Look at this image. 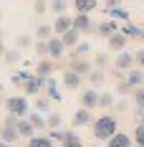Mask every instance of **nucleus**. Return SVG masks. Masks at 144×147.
Returning a JSON list of instances; mask_svg holds the SVG:
<instances>
[{"instance_id":"1","label":"nucleus","mask_w":144,"mask_h":147,"mask_svg":"<svg viewBox=\"0 0 144 147\" xmlns=\"http://www.w3.org/2000/svg\"><path fill=\"white\" fill-rule=\"evenodd\" d=\"M91 132H94V137H96V140L109 142V140L119 132V122H116L114 114H99V117L91 122Z\"/></svg>"},{"instance_id":"2","label":"nucleus","mask_w":144,"mask_h":147,"mask_svg":"<svg viewBox=\"0 0 144 147\" xmlns=\"http://www.w3.org/2000/svg\"><path fill=\"white\" fill-rule=\"evenodd\" d=\"M5 109H8V114H15V117L25 119L30 114L28 96H25V94H13V96H8V99H5Z\"/></svg>"},{"instance_id":"3","label":"nucleus","mask_w":144,"mask_h":147,"mask_svg":"<svg viewBox=\"0 0 144 147\" xmlns=\"http://www.w3.org/2000/svg\"><path fill=\"white\" fill-rule=\"evenodd\" d=\"M137 66V61H134V51H121V53H116L114 59V69L116 71H129V69H134Z\"/></svg>"},{"instance_id":"4","label":"nucleus","mask_w":144,"mask_h":147,"mask_svg":"<svg viewBox=\"0 0 144 147\" xmlns=\"http://www.w3.org/2000/svg\"><path fill=\"white\" fill-rule=\"evenodd\" d=\"M66 43L61 41V36H53L51 41H48V59L51 61H61L63 56H66Z\"/></svg>"},{"instance_id":"5","label":"nucleus","mask_w":144,"mask_h":147,"mask_svg":"<svg viewBox=\"0 0 144 147\" xmlns=\"http://www.w3.org/2000/svg\"><path fill=\"white\" fill-rule=\"evenodd\" d=\"M73 28L78 33H91V30H96V23L91 20L88 13H76L73 15Z\"/></svg>"},{"instance_id":"6","label":"nucleus","mask_w":144,"mask_h":147,"mask_svg":"<svg viewBox=\"0 0 144 147\" xmlns=\"http://www.w3.org/2000/svg\"><path fill=\"white\" fill-rule=\"evenodd\" d=\"M119 30L129 38V41H144V26H137V23H121L119 26Z\"/></svg>"},{"instance_id":"7","label":"nucleus","mask_w":144,"mask_h":147,"mask_svg":"<svg viewBox=\"0 0 144 147\" xmlns=\"http://www.w3.org/2000/svg\"><path fill=\"white\" fill-rule=\"evenodd\" d=\"M114 33H119V23H116V20H111V18H109V20H101L99 26H96V36L106 38V41H109Z\"/></svg>"},{"instance_id":"8","label":"nucleus","mask_w":144,"mask_h":147,"mask_svg":"<svg viewBox=\"0 0 144 147\" xmlns=\"http://www.w3.org/2000/svg\"><path fill=\"white\" fill-rule=\"evenodd\" d=\"M35 74H38V76H43V79H51V76L56 74V61H51V59H38V61H35Z\"/></svg>"},{"instance_id":"9","label":"nucleus","mask_w":144,"mask_h":147,"mask_svg":"<svg viewBox=\"0 0 144 147\" xmlns=\"http://www.w3.org/2000/svg\"><path fill=\"white\" fill-rule=\"evenodd\" d=\"M106 43H109V51H111V53H121V51H127V43H129V38H127V36L119 30V33H114V36L106 41Z\"/></svg>"},{"instance_id":"10","label":"nucleus","mask_w":144,"mask_h":147,"mask_svg":"<svg viewBox=\"0 0 144 147\" xmlns=\"http://www.w3.org/2000/svg\"><path fill=\"white\" fill-rule=\"evenodd\" d=\"M81 107H86V109H99V91L91 86L86 89V91H81Z\"/></svg>"},{"instance_id":"11","label":"nucleus","mask_w":144,"mask_h":147,"mask_svg":"<svg viewBox=\"0 0 144 147\" xmlns=\"http://www.w3.org/2000/svg\"><path fill=\"white\" fill-rule=\"evenodd\" d=\"M104 13L109 15L111 20H116V23H119V20H121V23H129V20H131V13L124 8V5H116V8H104Z\"/></svg>"},{"instance_id":"12","label":"nucleus","mask_w":144,"mask_h":147,"mask_svg":"<svg viewBox=\"0 0 144 147\" xmlns=\"http://www.w3.org/2000/svg\"><path fill=\"white\" fill-rule=\"evenodd\" d=\"M91 122H94V114H91V109H86V107L76 109V114L71 117L73 127H86V124H91Z\"/></svg>"},{"instance_id":"13","label":"nucleus","mask_w":144,"mask_h":147,"mask_svg":"<svg viewBox=\"0 0 144 147\" xmlns=\"http://www.w3.org/2000/svg\"><path fill=\"white\" fill-rule=\"evenodd\" d=\"M46 81H48V79H43V76H38V74H35V76H33V79L28 81V86L23 89V91H25V96H28V94L38 96L41 91H46Z\"/></svg>"},{"instance_id":"14","label":"nucleus","mask_w":144,"mask_h":147,"mask_svg":"<svg viewBox=\"0 0 144 147\" xmlns=\"http://www.w3.org/2000/svg\"><path fill=\"white\" fill-rule=\"evenodd\" d=\"M35 76V71H28V69H20V71H15V74H10V81H13L18 89H25L28 86V81Z\"/></svg>"},{"instance_id":"15","label":"nucleus","mask_w":144,"mask_h":147,"mask_svg":"<svg viewBox=\"0 0 144 147\" xmlns=\"http://www.w3.org/2000/svg\"><path fill=\"white\" fill-rule=\"evenodd\" d=\"M106 147H134V137L127 132H116L109 142H106Z\"/></svg>"},{"instance_id":"16","label":"nucleus","mask_w":144,"mask_h":147,"mask_svg":"<svg viewBox=\"0 0 144 147\" xmlns=\"http://www.w3.org/2000/svg\"><path fill=\"white\" fill-rule=\"evenodd\" d=\"M61 79H63V86H66V89H78V86H81V81H84V76L76 74L73 69H66Z\"/></svg>"},{"instance_id":"17","label":"nucleus","mask_w":144,"mask_h":147,"mask_svg":"<svg viewBox=\"0 0 144 147\" xmlns=\"http://www.w3.org/2000/svg\"><path fill=\"white\" fill-rule=\"evenodd\" d=\"M73 28V18H68V15H56V23H53V33L56 36H63L66 30Z\"/></svg>"},{"instance_id":"18","label":"nucleus","mask_w":144,"mask_h":147,"mask_svg":"<svg viewBox=\"0 0 144 147\" xmlns=\"http://www.w3.org/2000/svg\"><path fill=\"white\" fill-rule=\"evenodd\" d=\"M46 96H48L51 102H61V99H63V94H61V86H58V81L53 79V76L46 81Z\"/></svg>"},{"instance_id":"19","label":"nucleus","mask_w":144,"mask_h":147,"mask_svg":"<svg viewBox=\"0 0 144 147\" xmlns=\"http://www.w3.org/2000/svg\"><path fill=\"white\" fill-rule=\"evenodd\" d=\"M0 140H3V142H8V145H15V142H20L18 127H5V124H0Z\"/></svg>"},{"instance_id":"20","label":"nucleus","mask_w":144,"mask_h":147,"mask_svg":"<svg viewBox=\"0 0 144 147\" xmlns=\"http://www.w3.org/2000/svg\"><path fill=\"white\" fill-rule=\"evenodd\" d=\"M18 134H20V140H30L33 134H38V129L30 124V119L25 117V119H20L18 122Z\"/></svg>"},{"instance_id":"21","label":"nucleus","mask_w":144,"mask_h":147,"mask_svg":"<svg viewBox=\"0 0 144 147\" xmlns=\"http://www.w3.org/2000/svg\"><path fill=\"white\" fill-rule=\"evenodd\" d=\"M73 8H76V13H94L96 10V5H99V0H71Z\"/></svg>"},{"instance_id":"22","label":"nucleus","mask_w":144,"mask_h":147,"mask_svg":"<svg viewBox=\"0 0 144 147\" xmlns=\"http://www.w3.org/2000/svg\"><path fill=\"white\" fill-rule=\"evenodd\" d=\"M28 147H56V142L48 134H33L28 140Z\"/></svg>"},{"instance_id":"23","label":"nucleus","mask_w":144,"mask_h":147,"mask_svg":"<svg viewBox=\"0 0 144 147\" xmlns=\"http://www.w3.org/2000/svg\"><path fill=\"white\" fill-rule=\"evenodd\" d=\"M71 69H73L76 74H81V76H88V74L94 71L91 61H86V59H76V61H71Z\"/></svg>"},{"instance_id":"24","label":"nucleus","mask_w":144,"mask_h":147,"mask_svg":"<svg viewBox=\"0 0 144 147\" xmlns=\"http://www.w3.org/2000/svg\"><path fill=\"white\" fill-rule=\"evenodd\" d=\"M35 38H38V41H51V38H53V26H51V23H41V26L35 28Z\"/></svg>"},{"instance_id":"25","label":"nucleus","mask_w":144,"mask_h":147,"mask_svg":"<svg viewBox=\"0 0 144 147\" xmlns=\"http://www.w3.org/2000/svg\"><path fill=\"white\" fill-rule=\"evenodd\" d=\"M61 41H63V43H66V48H76V46L81 43V41H78V30H76V28H71V30H66V33H63V36H61Z\"/></svg>"},{"instance_id":"26","label":"nucleus","mask_w":144,"mask_h":147,"mask_svg":"<svg viewBox=\"0 0 144 147\" xmlns=\"http://www.w3.org/2000/svg\"><path fill=\"white\" fill-rule=\"evenodd\" d=\"M116 104L114 91H99V109H111Z\"/></svg>"},{"instance_id":"27","label":"nucleus","mask_w":144,"mask_h":147,"mask_svg":"<svg viewBox=\"0 0 144 147\" xmlns=\"http://www.w3.org/2000/svg\"><path fill=\"white\" fill-rule=\"evenodd\" d=\"M28 119H30V124H33L38 132L48 127V119H46V114H41V112H33V114H28Z\"/></svg>"},{"instance_id":"28","label":"nucleus","mask_w":144,"mask_h":147,"mask_svg":"<svg viewBox=\"0 0 144 147\" xmlns=\"http://www.w3.org/2000/svg\"><path fill=\"white\" fill-rule=\"evenodd\" d=\"M48 5H51V13L56 15H66L68 10V0H48Z\"/></svg>"},{"instance_id":"29","label":"nucleus","mask_w":144,"mask_h":147,"mask_svg":"<svg viewBox=\"0 0 144 147\" xmlns=\"http://www.w3.org/2000/svg\"><path fill=\"white\" fill-rule=\"evenodd\" d=\"M33 109H35V112H41V114H48V112H51V99H48V96H35Z\"/></svg>"},{"instance_id":"30","label":"nucleus","mask_w":144,"mask_h":147,"mask_svg":"<svg viewBox=\"0 0 144 147\" xmlns=\"http://www.w3.org/2000/svg\"><path fill=\"white\" fill-rule=\"evenodd\" d=\"M86 79H88V84H91V86L96 89V86H101V84L106 81V74L101 71V69H96V71H91V74H88Z\"/></svg>"},{"instance_id":"31","label":"nucleus","mask_w":144,"mask_h":147,"mask_svg":"<svg viewBox=\"0 0 144 147\" xmlns=\"http://www.w3.org/2000/svg\"><path fill=\"white\" fill-rule=\"evenodd\" d=\"M127 81L131 84V89L142 86V69H129L127 71Z\"/></svg>"},{"instance_id":"32","label":"nucleus","mask_w":144,"mask_h":147,"mask_svg":"<svg viewBox=\"0 0 144 147\" xmlns=\"http://www.w3.org/2000/svg\"><path fill=\"white\" fill-rule=\"evenodd\" d=\"M131 91H134V89H131V84L127 79H119V81H116V91L114 94H119V96H131Z\"/></svg>"},{"instance_id":"33","label":"nucleus","mask_w":144,"mask_h":147,"mask_svg":"<svg viewBox=\"0 0 144 147\" xmlns=\"http://www.w3.org/2000/svg\"><path fill=\"white\" fill-rule=\"evenodd\" d=\"M46 119H48V129H61V124H63V117L58 112H48Z\"/></svg>"},{"instance_id":"34","label":"nucleus","mask_w":144,"mask_h":147,"mask_svg":"<svg viewBox=\"0 0 144 147\" xmlns=\"http://www.w3.org/2000/svg\"><path fill=\"white\" fill-rule=\"evenodd\" d=\"M71 134H73V132H68V129H51V132H48V137H51L53 142H61V145H63Z\"/></svg>"},{"instance_id":"35","label":"nucleus","mask_w":144,"mask_h":147,"mask_svg":"<svg viewBox=\"0 0 144 147\" xmlns=\"http://www.w3.org/2000/svg\"><path fill=\"white\" fill-rule=\"evenodd\" d=\"M131 137H134V145L137 147H144V124H137L134 132H131Z\"/></svg>"},{"instance_id":"36","label":"nucleus","mask_w":144,"mask_h":147,"mask_svg":"<svg viewBox=\"0 0 144 147\" xmlns=\"http://www.w3.org/2000/svg\"><path fill=\"white\" fill-rule=\"evenodd\" d=\"M131 102H134V107H144V86H137L131 91Z\"/></svg>"},{"instance_id":"37","label":"nucleus","mask_w":144,"mask_h":147,"mask_svg":"<svg viewBox=\"0 0 144 147\" xmlns=\"http://www.w3.org/2000/svg\"><path fill=\"white\" fill-rule=\"evenodd\" d=\"M15 43H18V48H28V46H33V36H28V33H20V36L15 38Z\"/></svg>"},{"instance_id":"38","label":"nucleus","mask_w":144,"mask_h":147,"mask_svg":"<svg viewBox=\"0 0 144 147\" xmlns=\"http://www.w3.org/2000/svg\"><path fill=\"white\" fill-rule=\"evenodd\" d=\"M3 61H5V63H15V61H20V51H18V48H10V51H5Z\"/></svg>"},{"instance_id":"39","label":"nucleus","mask_w":144,"mask_h":147,"mask_svg":"<svg viewBox=\"0 0 144 147\" xmlns=\"http://www.w3.org/2000/svg\"><path fill=\"white\" fill-rule=\"evenodd\" d=\"M61 147H86V145H84V140H81L78 134H71V137H68Z\"/></svg>"},{"instance_id":"40","label":"nucleus","mask_w":144,"mask_h":147,"mask_svg":"<svg viewBox=\"0 0 144 147\" xmlns=\"http://www.w3.org/2000/svg\"><path fill=\"white\" fill-rule=\"evenodd\" d=\"M94 66L104 71V69L109 66V56H106V53H96V59H94Z\"/></svg>"},{"instance_id":"41","label":"nucleus","mask_w":144,"mask_h":147,"mask_svg":"<svg viewBox=\"0 0 144 147\" xmlns=\"http://www.w3.org/2000/svg\"><path fill=\"white\" fill-rule=\"evenodd\" d=\"M33 10H35L38 15H43V13H48V10H51V5H48L46 0H35V5H33Z\"/></svg>"},{"instance_id":"42","label":"nucleus","mask_w":144,"mask_h":147,"mask_svg":"<svg viewBox=\"0 0 144 147\" xmlns=\"http://www.w3.org/2000/svg\"><path fill=\"white\" fill-rule=\"evenodd\" d=\"M35 53L48 59V41H35Z\"/></svg>"},{"instance_id":"43","label":"nucleus","mask_w":144,"mask_h":147,"mask_svg":"<svg viewBox=\"0 0 144 147\" xmlns=\"http://www.w3.org/2000/svg\"><path fill=\"white\" fill-rule=\"evenodd\" d=\"M18 122H20V117H15V114H5V119H3L5 127H18Z\"/></svg>"},{"instance_id":"44","label":"nucleus","mask_w":144,"mask_h":147,"mask_svg":"<svg viewBox=\"0 0 144 147\" xmlns=\"http://www.w3.org/2000/svg\"><path fill=\"white\" fill-rule=\"evenodd\" d=\"M134 122L144 124V107H134Z\"/></svg>"},{"instance_id":"45","label":"nucleus","mask_w":144,"mask_h":147,"mask_svg":"<svg viewBox=\"0 0 144 147\" xmlns=\"http://www.w3.org/2000/svg\"><path fill=\"white\" fill-rule=\"evenodd\" d=\"M134 61H137V66H139V69H144V48L134 51Z\"/></svg>"},{"instance_id":"46","label":"nucleus","mask_w":144,"mask_h":147,"mask_svg":"<svg viewBox=\"0 0 144 147\" xmlns=\"http://www.w3.org/2000/svg\"><path fill=\"white\" fill-rule=\"evenodd\" d=\"M124 0H104V8H116V5H121Z\"/></svg>"},{"instance_id":"47","label":"nucleus","mask_w":144,"mask_h":147,"mask_svg":"<svg viewBox=\"0 0 144 147\" xmlns=\"http://www.w3.org/2000/svg\"><path fill=\"white\" fill-rule=\"evenodd\" d=\"M114 109H116V112H124V109H127V104H124V102H121V99H119V102L114 104Z\"/></svg>"},{"instance_id":"48","label":"nucleus","mask_w":144,"mask_h":147,"mask_svg":"<svg viewBox=\"0 0 144 147\" xmlns=\"http://www.w3.org/2000/svg\"><path fill=\"white\" fill-rule=\"evenodd\" d=\"M5 51H8V48H5V43L0 41V56H5Z\"/></svg>"},{"instance_id":"49","label":"nucleus","mask_w":144,"mask_h":147,"mask_svg":"<svg viewBox=\"0 0 144 147\" xmlns=\"http://www.w3.org/2000/svg\"><path fill=\"white\" fill-rule=\"evenodd\" d=\"M0 147H10V145H8V142H3V140H0Z\"/></svg>"},{"instance_id":"50","label":"nucleus","mask_w":144,"mask_h":147,"mask_svg":"<svg viewBox=\"0 0 144 147\" xmlns=\"http://www.w3.org/2000/svg\"><path fill=\"white\" fill-rule=\"evenodd\" d=\"M142 86H144V69H142Z\"/></svg>"},{"instance_id":"51","label":"nucleus","mask_w":144,"mask_h":147,"mask_svg":"<svg viewBox=\"0 0 144 147\" xmlns=\"http://www.w3.org/2000/svg\"><path fill=\"white\" fill-rule=\"evenodd\" d=\"M0 99H3V84H0Z\"/></svg>"},{"instance_id":"52","label":"nucleus","mask_w":144,"mask_h":147,"mask_svg":"<svg viewBox=\"0 0 144 147\" xmlns=\"http://www.w3.org/2000/svg\"><path fill=\"white\" fill-rule=\"evenodd\" d=\"M0 38H3V28H0Z\"/></svg>"},{"instance_id":"53","label":"nucleus","mask_w":144,"mask_h":147,"mask_svg":"<svg viewBox=\"0 0 144 147\" xmlns=\"http://www.w3.org/2000/svg\"><path fill=\"white\" fill-rule=\"evenodd\" d=\"M142 26H144V23H142Z\"/></svg>"}]
</instances>
